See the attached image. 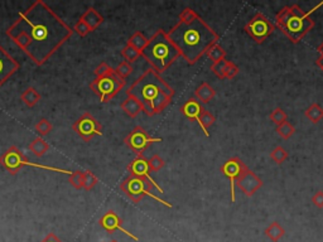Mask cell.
Returning <instances> with one entry per match:
<instances>
[{
	"instance_id": "1",
	"label": "cell",
	"mask_w": 323,
	"mask_h": 242,
	"mask_svg": "<svg viewBox=\"0 0 323 242\" xmlns=\"http://www.w3.org/2000/svg\"><path fill=\"white\" fill-rule=\"evenodd\" d=\"M72 33V28L42 0H37L27 10L19 13L6 30V35L37 66L48 61Z\"/></svg>"
},
{
	"instance_id": "2",
	"label": "cell",
	"mask_w": 323,
	"mask_h": 242,
	"mask_svg": "<svg viewBox=\"0 0 323 242\" xmlns=\"http://www.w3.org/2000/svg\"><path fill=\"white\" fill-rule=\"evenodd\" d=\"M167 34L188 64L200 61L220 39L219 34L201 16L190 24L178 21Z\"/></svg>"
},
{
	"instance_id": "3",
	"label": "cell",
	"mask_w": 323,
	"mask_h": 242,
	"mask_svg": "<svg viewBox=\"0 0 323 242\" xmlns=\"http://www.w3.org/2000/svg\"><path fill=\"white\" fill-rule=\"evenodd\" d=\"M126 93L140 102L148 116H154L171 104L174 90L160 77V73L149 68L128 88Z\"/></svg>"
},
{
	"instance_id": "4",
	"label": "cell",
	"mask_w": 323,
	"mask_h": 242,
	"mask_svg": "<svg viewBox=\"0 0 323 242\" xmlns=\"http://www.w3.org/2000/svg\"><path fill=\"white\" fill-rule=\"evenodd\" d=\"M275 25L291 39L292 43L298 44L315 28L316 23L306 11L301 9V6L293 4L283 6L277 13Z\"/></svg>"
},
{
	"instance_id": "5",
	"label": "cell",
	"mask_w": 323,
	"mask_h": 242,
	"mask_svg": "<svg viewBox=\"0 0 323 242\" xmlns=\"http://www.w3.org/2000/svg\"><path fill=\"white\" fill-rule=\"evenodd\" d=\"M142 57L154 71L162 73L177 61L181 54L169 39L168 34L163 29H159L149 38L147 47L142 51Z\"/></svg>"
},
{
	"instance_id": "6",
	"label": "cell",
	"mask_w": 323,
	"mask_h": 242,
	"mask_svg": "<svg viewBox=\"0 0 323 242\" xmlns=\"http://www.w3.org/2000/svg\"><path fill=\"white\" fill-rule=\"evenodd\" d=\"M0 165L5 169L6 172H9L10 174H16L19 171H20L23 167H32L37 168V169H43V171H49V172H56V173L66 174V176L70 177L73 172L67 171V169H62V168H56V167H48V165H42L37 164V163H33L23 154L19 148L16 147H10L9 149H6L4 152V154L0 157Z\"/></svg>"
},
{
	"instance_id": "7",
	"label": "cell",
	"mask_w": 323,
	"mask_h": 242,
	"mask_svg": "<svg viewBox=\"0 0 323 242\" xmlns=\"http://www.w3.org/2000/svg\"><path fill=\"white\" fill-rule=\"evenodd\" d=\"M120 188L123 191L124 195L128 198H130L134 203H139L140 201L144 197H149L152 200H154L155 202H159L160 205L166 206V207L172 208V205L167 201L162 200L158 196H155L152 192L153 186L148 181L138 177H128L126 179H124L120 184Z\"/></svg>"
},
{
	"instance_id": "8",
	"label": "cell",
	"mask_w": 323,
	"mask_h": 242,
	"mask_svg": "<svg viewBox=\"0 0 323 242\" xmlns=\"http://www.w3.org/2000/svg\"><path fill=\"white\" fill-rule=\"evenodd\" d=\"M125 86V81L119 77L112 69L109 75L101 78H95L90 83L91 91L95 93L101 102H109L118 95Z\"/></svg>"
},
{
	"instance_id": "9",
	"label": "cell",
	"mask_w": 323,
	"mask_h": 242,
	"mask_svg": "<svg viewBox=\"0 0 323 242\" xmlns=\"http://www.w3.org/2000/svg\"><path fill=\"white\" fill-rule=\"evenodd\" d=\"M275 27L272 21L263 13H257L248 23L245 24L244 30L248 33L249 37L257 43H263L267 38L274 32Z\"/></svg>"
},
{
	"instance_id": "10",
	"label": "cell",
	"mask_w": 323,
	"mask_h": 242,
	"mask_svg": "<svg viewBox=\"0 0 323 242\" xmlns=\"http://www.w3.org/2000/svg\"><path fill=\"white\" fill-rule=\"evenodd\" d=\"M162 141V138H153L149 135L145 129H143L142 126H136L133 130L129 133V135H126V138L124 139L126 147L130 148L136 155H143V153L148 149V148L154 143H159Z\"/></svg>"
},
{
	"instance_id": "11",
	"label": "cell",
	"mask_w": 323,
	"mask_h": 242,
	"mask_svg": "<svg viewBox=\"0 0 323 242\" xmlns=\"http://www.w3.org/2000/svg\"><path fill=\"white\" fill-rule=\"evenodd\" d=\"M72 130L85 141L92 140L95 136H102L101 125L90 112H85L76 120Z\"/></svg>"
},
{
	"instance_id": "12",
	"label": "cell",
	"mask_w": 323,
	"mask_h": 242,
	"mask_svg": "<svg viewBox=\"0 0 323 242\" xmlns=\"http://www.w3.org/2000/svg\"><path fill=\"white\" fill-rule=\"evenodd\" d=\"M248 167H246L245 163L238 157L230 158L227 159L224 164L221 165L220 171L221 173L226 177L230 181V192H231V202H235L236 201V181L243 176L246 172Z\"/></svg>"
},
{
	"instance_id": "13",
	"label": "cell",
	"mask_w": 323,
	"mask_h": 242,
	"mask_svg": "<svg viewBox=\"0 0 323 242\" xmlns=\"http://www.w3.org/2000/svg\"><path fill=\"white\" fill-rule=\"evenodd\" d=\"M126 169H128V172L130 173V176L145 179V181H148L152 184L153 188L157 189L159 193H163V188L154 181V178H153L152 174H150L152 173V169H150L149 160H148L147 158H144L143 155H136V157L129 163Z\"/></svg>"
},
{
	"instance_id": "14",
	"label": "cell",
	"mask_w": 323,
	"mask_h": 242,
	"mask_svg": "<svg viewBox=\"0 0 323 242\" xmlns=\"http://www.w3.org/2000/svg\"><path fill=\"white\" fill-rule=\"evenodd\" d=\"M99 225L105 230V231L109 232V234H114V232H116V231H120L121 234L126 235V236H129L130 239L135 240V241H138V240H139L138 239V236H135V235H133L131 232H129L126 229H124L123 220H121L120 217L118 216V213L114 212V211H107V212L102 216L101 219L99 220Z\"/></svg>"
},
{
	"instance_id": "15",
	"label": "cell",
	"mask_w": 323,
	"mask_h": 242,
	"mask_svg": "<svg viewBox=\"0 0 323 242\" xmlns=\"http://www.w3.org/2000/svg\"><path fill=\"white\" fill-rule=\"evenodd\" d=\"M236 187L248 197H253L263 187V181L250 169H246L245 173L236 181Z\"/></svg>"
},
{
	"instance_id": "16",
	"label": "cell",
	"mask_w": 323,
	"mask_h": 242,
	"mask_svg": "<svg viewBox=\"0 0 323 242\" xmlns=\"http://www.w3.org/2000/svg\"><path fill=\"white\" fill-rule=\"evenodd\" d=\"M19 69V63L0 45V87Z\"/></svg>"
},
{
	"instance_id": "17",
	"label": "cell",
	"mask_w": 323,
	"mask_h": 242,
	"mask_svg": "<svg viewBox=\"0 0 323 242\" xmlns=\"http://www.w3.org/2000/svg\"><path fill=\"white\" fill-rule=\"evenodd\" d=\"M203 106L197 99L192 97L188 101H186L183 104V106L181 107V112L187 117L188 120H192V121H197L198 125H200V117L201 114L203 111Z\"/></svg>"
},
{
	"instance_id": "18",
	"label": "cell",
	"mask_w": 323,
	"mask_h": 242,
	"mask_svg": "<svg viewBox=\"0 0 323 242\" xmlns=\"http://www.w3.org/2000/svg\"><path fill=\"white\" fill-rule=\"evenodd\" d=\"M216 96V91L207 82H202L195 91V99H197L201 104H209Z\"/></svg>"
},
{
	"instance_id": "19",
	"label": "cell",
	"mask_w": 323,
	"mask_h": 242,
	"mask_svg": "<svg viewBox=\"0 0 323 242\" xmlns=\"http://www.w3.org/2000/svg\"><path fill=\"white\" fill-rule=\"evenodd\" d=\"M81 19H82V20L87 24L92 32H94V30H96V28H99L100 25L102 24V21H104V18H102L101 14H100L99 11L94 8H88L87 10L82 14Z\"/></svg>"
},
{
	"instance_id": "20",
	"label": "cell",
	"mask_w": 323,
	"mask_h": 242,
	"mask_svg": "<svg viewBox=\"0 0 323 242\" xmlns=\"http://www.w3.org/2000/svg\"><path fill=\"white\" fill-rule=\"evenodd\" d=\"M121 110L125 112L128 116L136 117L143 111V106L138 100H135L131 96H126V99L121 102Z\"/></svg>"
},
{
	"instance_id": "21",
	"label": "cell",
	"mask_w": 323,
	"mask_h": 242,
	"mask_svg": "<svg viewBox=\"0 0 323 242\" xmlns=\"http://www.w3.org/2000/svg\"><path fill=\"white\" fill-rule=\"evenodd\" d=\"M20 100L28 107H34L40 101V93L34 87H27L20 95Z\"/></svg>"
},
{
	"instance_id": "22",
	"label": "cell",
	"mask_w": 323,
	"mask_h": 242,
	"mask_svg": "<svg viewBox=\"0 0 323 242\" xmlns=\"http://www.w3.org/2000/svg\"><path fill=\"white\" fill-rule=\"evenodd\" d=\"M49 144L42 138V136H38V138L33 139L29 144V150L35 155V157L40 158L45 154V153L49 150Z\"/></svg>"
},
{
	"instance_id": "23",
	"label": "cell",
	"mask_w": 323,
	"mask_h": 242,
	"mask_svg": "<svg viewBox=\"0 0 323 242\" xmlns=\"http://www.w3.org/2000/svg\"><path fill=\"white\" fill-rule=\"evenodd\" d=\"M264 234L265 236H267L269 240H272L273 242H278L279 240L284 236L286 230L281 226L279 222H273V224H270L269 226L265 229Z\"/></svg>"
},
{
	"instance_id": "24",
	"label": "cell",
	"mask_w": 323,
	"mask_h": 242,
	"mask_svg": "<svg viewBox=\"0 0 323 242\" xmlns=\"http://www.w3.org/2000/svg\"><path fill=\"white\" fill-rule=\"evenodd\" d=\"M305 115L311 123L318 124L323 119V107L318 102H313L308 109H306Z\"/></svg>"
},
{
	"instance_id": "25",
	"label": "cell",
	"mask_w": 323,
	"mask_h": 242,
	"mask_svg": "<svg viewBox=\"0 0 323 242\" xmlns=\"http://www.w3.org/2000/svg\"><path fill=\"white\" fill-rule=\"evenodd\" d=\"M148 42H149V38L145 37L142 32H135L130 38H129L128 44H130L131 47H134L135 49H138V51L142 53L143 49L147 47Z\"/></svg>"
},
{
	"instance_id": "26",
	"label": "cell",
	"mask_w": 323,
	"mask_h": 242,
	"mask_svg": "<svg viewBox=\"0 0 323 242\" xmlns=\"http://www.w3.org/2000/svg\"><path fill=\"white\" fill-rule=\"evenodd\" d=\"M215 121H216V119H215L214 115H212L210 111H207L206 109L203 110L200 117V128L202 129V131L205 133L206 136H210L209 128H211V126L214 125Z\"/></svg>"
},
{
	"instance_id": "27",
	"label": "cell",
	"mask_w": 323,
	"mask_h": 242,
	"mask_svg": "<svg viewBox=\"0 0 323 242\" xmlns=\"http://www.w3.org/2000/svg\"><path fill=\"white\" fill-rule=\"evenodd\" d=\"M206 56H207V58H209L210 61H212V63H216V62L222 61V59L226 58V51L217 43V44L212 45V47L210 48L209 51H207V53H206Z\"/></svg>"
},
{
	"instance_id": "28",
	"label": "cell",
	"mask_w": 323,
	"mask_h": 242,
	"mask_svg": "<svg viewBox=\"0 0 323 242\" xmlns=\"http://www.w3.org/2000/svg\"><path fill=\"white\" fill-rule=\"evenodd\" d=\"M121 56H123V58L125 59L126 62H129V63H133V62H135L136 59L142 56V53H140L138 49H135V48L131 47L130 44H128V43H126L125 47L121 49Z\"/></svg>"
},
{
	"instance_id": "29",
	"label": "cell",
	"mask_w": 323,
	"mask_h": 242,
	"mask_svg": "<svg viewBox=\"0 0 323 242\" xmlns=\"http://www.w3.org/2000/svg\"><path fill=\"white\" fill-rule=\"evenodd\" d=\"M269 120L278 126L282 125L283 123H286V121H288V115H287V112L284 111L283 109H281V107H275V109L270 112Z\"/></svg>"
},
{
	"instance_id": "30",
	"label": "cell",
	"mask_w": 323,
	"mask_h": 242,
	"mask_svg": "<svg viewBox=\"0 0 323 242\" xmlns=\"http://www.w3.org/2000/svg\"><path fill=\"white\" fill-rule=\"evenodd\" d=\"M277 133H278V135L281 136L283 140H288V139H291L292 136L294 135V133H296V129H294V126L292 125L289 121H286V123H283L282 125H278L277 126Z\"/></svg>"
},
{
	"instance_id": "31",
	"label": "cell",
	"mask_w": 323,
	"mask_h": 242,
	"mask_svg": "<svg viewBox=\"0 0 323 242\" xmlns=\"http://www.w3.org/2000/svg\"><path fill=\"white\" fill-rule=\"evenodd\" d=\"M114 71H115V73L119 76V77L123 78V80L125 81L126 78H128L129 76L133 73L134 68H133V64L129 63V62H126V61H123V62H120L118 66H116V68H115Z\"/></svg>"
},
{
	"instance_id": "32",
	"label": "cell",
	"mask_w": 323,
	"mask_h": 242,
	"mask_svg": "<svg viewBox=\"0 0 323 242\" xmlns=\"http://www.w3.org/2000/svg\"><path fill=\"white\" fill-rule=\"evenodd\" d=\"M270 158L273 159V162H275L277 164H282V163L287 162L289 158V153L284 149L283 147H275L274 149L270 152Z\"/></svg>"
},
{
	"instance_id": "33",
	"label": "cell",
	"mask_w": 323,
	"mask_h": 242,
	"mask_svg": "<svg viewBox=\"0 0 323 242\" xmlns=\"http://www.w3.org/2000/svg\"><path fill=\"white\" fill-rule=\"evenodd\" d=\"M99 183V179L91 171L83 172L82 176V188L86 191H91L96 184Z\"/></svg>"
},
{
	"instance_id": "34",
	"label": "cell",
	"mask_w": 323,
	"mask_h": 242,
	"mask_svg": "<svg viewBox=\"0 0 323 242\" xmlns=\"http://www.w3.org/2000/svg\"><path fill=\"white\" fill-rule=\"evenodd\" d=\"M52 130H53V125H52L51 121H48V120L42 119L35 124V131H37V133L39 134V136H42V138L45 135H48Z\"/></svg>"
},
{
	"instance_id": "35",
	"label": "cell",
	"mask_w": 323,
	"mask_h": 242,
	"mask_svg": "<svg viewBox=\"0 0 323 242\" xmlns=\"http://www.w3.org/2000/svg\"><path fill=\"white\" fill-rule=\"evenodd\" d=\"M227 63H229V61H227L226 58L222 59V61L216 62V63H212L211 71L214 72L220 80H225V72H226Z\"/></svg>"
},
{
	"instance_id": "36",
	"label": "cell",
	"mask_w": 323,
	"mask_h": 242,
	"mask_svg": "<svg viewBox=\"0 0 323 242\" xmlns=\"http://www.w3.org/2000/svg\"><path fill=\"white\" fill-rule=\"evenodd\" d=\"M198 16H200V15H198V14L196 13V11L193 10V9L186 8V9H183V10L181 11V14H179V16H178L179 20L178 21H181V23L190 24V23H192V21L195 20V19H197Z\"/></svg>"
},
{
	"instance_id": "37",
	"label": "cell",
	"mask_w": 323,
	"mask_h": 242,
	"mask_svg": "<svg viewBox=\"0 0 323 242\" xmlns=\"http://www.w3.org/2000/svg\"><path fill=\"white\" fill-rule=\"evenodd\" d=\"M149 160V167H150V169H152V172H154V173H157V172H159L160 169H163L164 168V164H166V163H164V160L162 159V158L159 157V155H153L152 158H150V159H148Z\"/></svg>"
},
{
	"instance_id": "38",
	"label": "cell",
	"mask_w": 323,
	"mask_h": 242,
	"mask_svg": "<svg viewBox=\"0 0 323 242\" xmlns=\"http://www.w3.org/2000/svg\"><path fill=\"white\" fill-rule=\"evenodd\" d=\"M82 176L83 172H73L70 177H68V182L71 186L75 189H83L82 188Z\"/></svg>"
},
{
	"instance_id": "39",
	"label": "cell",
	"mask_w": 323,
	"mask_h": 242,
	"mask_svg": "<svg viewBox=\"0 0 323 242\" xmlns=\"http://www.w3.org/2000/svg\"><path fill=\"white\" fill-rule=\"evenodd\" d=\"M114 68H111V67L109 66V64L106 63V62H102V63H100L99 66L96 67V68L94 69V75L96 78H101V77H105V76H107L110 73V72L112 71Z\"/></svg>"
},
{
	"instance_id": "40",
	"label": "cell",
	"mask_w": 323,
	"mask_h": 242,
	"mask_svg": "<svg viewBox=\"0 0 323 242\" xmlns=\"http://www.w3.org/2000/svg\"><path fill=\"white\" fill-rule=\"evenodd\" d=\"M73 29H75V32L77 33L78 35H81V37H86V35L90 34V33L92 32V30L90 29V27H88L87 24H86L81 18L77 20V23H76Z\"/></svg>"
},
{
	"instance_id": "41",
	"label": "cell",
	"mask_w": 323,
	"mask_h": 242,
	"mask_svg": "<svg viewBox=\"0 0 323 242\" xmlns=\"http://www.w3.org/2000/svg\"><path fill=\"white\" fill-rule=\"evenodd\" d=\"M239 73V67L236 66L234 62L229 61V63H227V67H226V72H225V80H233V78H235L236 76H238Z\"/></svg>"
},
{
	"instance_id": "42",
	"label": "cell",
	"mask_w": 323,
	"mask_h": 242,
	"mask_svg": "<svg viewBox=\"0 0 323 242\" xmlns=\"http://www.w3.org/2000/svg\"><path fill=\"white\" fill-rule=\"evenodd\" d=\"M312 203L317 208H323V191L316 192L312 197Z\"/></svg>"
},
{
	"instance_id": "43",
	"label": "cell",
	"mask_w": 323,
	"mask_h": 242,
	"mask_svg": "<svg viewBox=\"0 0 323 242\" xmlns=\"http://www.w3.org/2000/svg\"><path fill=\"white\" fill-rule=\"evenodd\" d=\"M40 242H62V241L58 239V237L56 236V235L52 234V232H51V234L47 235V236H45L44 239H43Z\"/></svg>"
},
{
	"instance_id": "44",
	"label": "cell",
	"mask_w": 323,
	"mask_h": 242,
	"mask_svg": "<svg viewBox=\"0 0 323 242\" xmlns=\"http://www.w3.org/2000/svg\"><path fill=\"white\" fill-rule=\"evenodd\" d=\"M321 6H323V1H321V3H318V4H317V5H316V6H315V8L310 9V11H307V14H308V15H310V16H311V14H312V13H315V11H316V10H317V9H320V8H321Z\"/></svg>"
},
{
	"instance_id": "45",
	"label": "cell",
	"mask_w": 323,
	"mask_h": 242,
	"mask_svg": "<svg viewBox=\"0 0 323 242\" xmlns=\"http://www.w3.org/2000/svg\"><path fill=\"white\" fill-rule=\"evenodd\" d=\"M316 64H317L321 69H323V56L318 57L317 61H316Z\"/></svg>"
},
{
	"instance_id": "46",
	"label": "cell",
	"mask_w": 323,
	"mask_h": 242,
	"mask_svg": "<svg viewBox=\"0 0 323 242\" xmlns=\"http://www.w3.org/2000/svg\"><path fill=\"white\" fill-rule=\"evenodd\" d=\"M317 52L320 53V56H323V42L317 47Z\"/></svg>"
},
{
	"instance_id": "47",
	"label": "cell",
	"mask_w": 323,
	"mask_h": 242,
	"mask_svg": "<svg viewBox=\"0 0 323 242\" xmlns=\"http://www.w3.org/2000/svg\"><path fill=\"white\" fill-rule=\"evenodd\" d=\"M110 242H118V241H115V240H112V241H110Z\"/></svg>"
}]
</instances>
